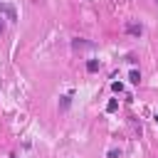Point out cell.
<instances>
[{
  "label": "cell",
  "instance_id": "cell-4",
  "mask_svg": "<svg viewBox=\"0 0 158 158\" xmlns=\"http://www.w3.org/2000/svg\"><path fill=\"white\" fill-rule=\"evenodd\" d=\"M116 109H118V101H116V99H111V101L106 104V111H116Z\"/></svg>",
  "mask_w": 158,
  "mask_h": 158
},
{
  "label": "cell",
  "instance_id": "cell-8",
  "mask_svg": "<svg viewBox=\"0 0 158 158\" xmlns=\"http://www.w3.org/2000/svg\"><path fill=\"white\" fill-rule=\"evenodd\" d=\"M2 30H5V25H2V17H0V32H2Z\"/></svg>",
  "mask_w": 158,
  "mask_h": 158
},
{
  "label": "cell",
  "instance_id": "cell-3",
  "mask_svg": "<svg viewBox=\"0 0 158 158\" xmlns=\"http://www.w3.org/2000/svg\"><path fill=\"white\" fill-rule=\"evenodd\" d=\"M128 79H131V81H133V84H138V81H141V74H138V72H136V69H133V72H131V74H128Z\"/></svg>",
  "mask_w": 158,
  "mask_h": 158
},
{
  "label": "cell",
  "instance_id": "cell-2",
  "mask_svg": "<svg viewBox=\"0 0 158 158\" xmlns=\"http://www.w3.org/2000/svg\"><path fill=\"white\" fill-rule=\"evenodd\" d=\"M96 69H99V62L96 59H89L86 62V72H96Z\"/></svg>",
  "mask_w": 158,
  "mask_h": 158
},
{
  "label": "cell",
  "instance_id": "cell-7",
  "mask_svg": "<svg viewBox=\"0 0 158 158\" xmlns=\"http://www.w3.org/2000/svg\"><path fill=\"white\" fill-rule=\"evenodd\" d=\"M118 156H121L118 148H111V151H109V158H118Z\"/></svg>",
  "mask_w": 158,
  "mask_h": 158
},
{
  "label": "cell",
  "instance_id": "cell-9",
  "mask_svg": "<svg viewBox=\"0 0 158 158\" xmlns=\"http://www.w3.org/2000/svg\"><path fill=\"white\" fill-rule=\"evenodd\" d=\"M10 158H17V156H10Z\"/></svg>",
  "mask_w": 158,
  "mask_h": 158
},
{
  "label": "cell",
  "instance_id": "cell-6",
  "mask_svg": "<svg viewBox=\"0 0 158 158\" xmlns=\"http://www.w3.org/2000/svg\"><path fill=\"white\" fill-rule=\"evenodd\" d=\"M79 47H89V42H81V40H74V49H79Z\"/></svg>",
  "mask_w": 158,
  "mask_h": 158
},
{
  "label": "cell",
  "instance_id": "cell-10",
  "mask_svg": "<svg viewBox=\"0 0 158 158\" xmlns=\"http://www.w3.org/2000/svg\"><path fill=\"white\" fill-rule=\"evenodd\" d=\"M156 2H158V0H156Z\"/></svg>",
  "mask_w": 158,
  "mask_h": 158
},
{
  "label": "cell",
  "instance_id": "cell-1",
  "mask_svg": "<svg viewBox=\"0 0 158 158\" xmlns=\"http://www.w3.org/2000/svg\"><path fill=\"white\" fill-rule=\"evenodd\" d=\"M126 32H128V35H133V37H141L143 27H141V25H136V22H128V25H126Z\"/></svg>",
  "mask_w": 158,
  "mask_h": 158
},
{
  "label": "cell",
  "instance_id": "cell-5",
  "mask_svg": "<svg viewBox=\"0 0 158 158\" xmlns=\"http://www.w3.org/2000/svg\"><path fill=\"white\" fill-rule=\"evenodd\" d=\"M111 89H114V91H118V94H121V91H123V84H121V81H114V84H111Z\"/></svg>",
  "mask_w": 158,
  "mask_h": 158
}]
</instances>
